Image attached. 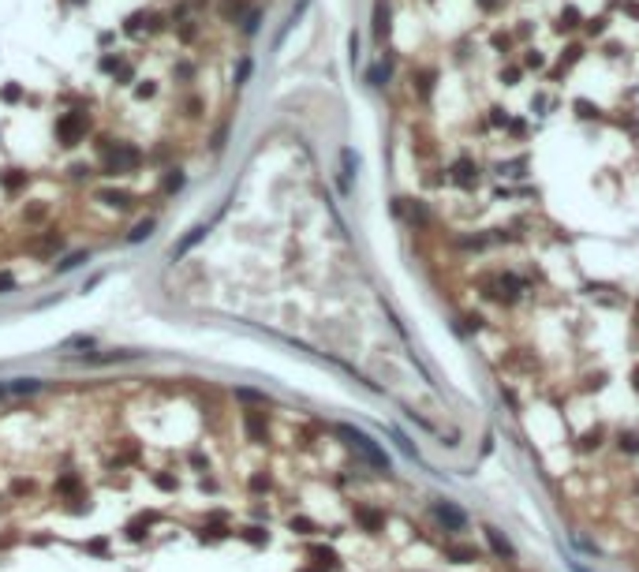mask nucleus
I'll return each mask as SVG.
<instances>
[{"label":"nucleus","mask_w":639,"mask_h":572,"mask_svg":"<svg viewBox=\"0 0 639 572\" xmlns=\"http://www.w3.org/2000/svg\"><path fill=\"white\" fill-rule=\"evenodd\" d=\"M340 438H348V445L355 449V453L363 456V460H370V464H378V468H382V472L389 468V456H385L382 449H378V445H374V441H370L367 434H359L355 427H340Z\"/></svg>","instance_id":"f257e3e1"},{"label":"nucleus","mask_w":639,"mask_h":572,"mask_svg":"<svg viewBox=\"0 0 639 572\" xmlns=\"http://www.w3.org/2000/svg\"><path fill=\"white\" fill-rule=\"evenodd\" d=\"M101 150H105V169H109V172H127V169H138V161H142V154H138L131 142L101 146Z\"/></svg>","instance_id":"f03ea898"},{"label":"nucleus","mask_w":639,"mask_h":572,"mask_svg":"<svg viewBox=\"0 0 639 572\" xmlns=\"http://www.w3.org/2000/svg\"><path fill=\"white\" fill-rule=\"evenodd\" d=\"M430 516H434V520H438L445 531H464V524H467V513L460 509V505H449V501H438V505L430 509Z\"/></svg>","instance_id":"7ed1b4c3"},{"label":"nucleus","mask_w":639,"mask_h":572,"mask_svg":"<svg viewBox=\"0 0 639 572\" xmlns=\"http://www.w3.org/2000/svg\"><path fill=\"white\" fill-rule=\"evenodd\" d=\"M57 135H60V142H79L86 135V113H64L57 120Z\"/></svg>","instance_id":"20e7f679"},{"label":"nucleus","mask_w":639,"mask_h":572,"mask_svg":"<svg viewBox=\"0 0 639 572\" xmlns=\"http://www.w3.org/2000/svg\"><path fill=\"white\" fill-rule=\"evenodd\" d=\"M389 75H393V64H389V60H378V64H370V68H367V82H370V86H385Z\"/></svg>","instance_id":"39448f33"},{"label":"nucleus","mask_w":639,"mask_h":572,"mask_svg":"<svg viewBox=\"0 0 639 572\" xmlns=\"http://www.w3.org/2000/svg\"><path fill=\"white\" fill-rule=\"evenodd\" d=\"M374 38L378 41L389 38V4L385 0H378V8H374Z\"/></svg>","instance_id":"423d86ee"},{"label":"nucleus","mask_w":639,"mask_h":572,"mask_svg":"<svg viewBox=\"0 0 639 572\" xmlns=\"http://www.w3.org/2000/svg\"><path fill=\"white\" fill-rule=\"evenodd\" d=\"M486 542H490V546H494L497 553H501V557L508 561V557H512V546H508V542H505V535L501 531H497V528H486Z\"/></svg>","instance_id":"0eeeda50"},{"label":"nucleus","mask_w":639,"mask_h":572,"mask_svg":"<svg viewBox=\"0 0 639 572\" xmlns=\"http://www.w3.org/2000/svg\"><path fill=\"white\" fill-rule=\"evenodd\" d=\"M98 199L105 202V206H116V210H127V206H131V199H127L124 191H98Z\"/></svg>","instance_id":"6e6552de"},{"label":"nucleus","mask_w":639,"mask_h":572,"mask_svg":"<svg viewBox=\"0 0 639 572\" xmlns=\"http://www.w3.org/2000/svg\"><path fill=\"white\" fill-rule=\"evenodd\" d=\"M359 520H363L367 528H382V513H374V509H359Z\"/></svg>","instance_id":"1a4fd4ad"},{"label":"nucleus","mask_w":639,"mask_h":572,"mask_svg":"<svg viewBox=\"0 0 639 572\" xmlns=\"http://www.w3.org/2000/svg\"><path fill=\"white\" fill-rule=\"evenodd\" d=\"M150 232H154V221H142V225H135V232L127 236V239H131V243H138V239H142V236H150Z\"/></svg>","instance_id":"9d476101"},{"label":"nucleus","mask_w":639,"mask_h":572,"mask_svg":"<svg viewBox=\"0 0 639 572\" xmlns=\"http://www.w3.org/2000/svg\"><path fill=\"white\" fill-rule=\"evenodd\" d=\"M456 180H464L471 187V183H475V169H471V165H456Z\"/></svg>","instance_id":"9b49d317"},{"label":"nucleus","mask_w":639,"mask_h":572,"mask_svg":"<svg viewBox=\"0 0 639 572\" xmlns=\"http://www.w3.org/2000/svg\"><path fill=\"white\" fill-rule=\"evenodd\" d=\"M45 214H49V206H30L26 210V221H45Z\"/></svg>","instance_id":"f8f14e48"},{"label":"nucleus","mask_w":639,"mask_h":572,"mask_svg":"<svg viewBox=\"0 0 639 572\" xmlns=\"http://www.w3.org/2000/svg\"><path fill=\"white\" fill-rule=\"evenodd\" d=\"M180 187H183V176H180V172H172V176L165 180V191H180Z\"/></svg>","instance_id":"ddd939ff"},{"label":"nucleus","mask_w":639,"mask_h":572,"mask_svg":"<svg viewBox=\"0 0 639 572\" xmlns=\"http://www.w3.org/2000/svg\"><path fill=\"white\" fill-rule=\"evenodd\" d=\"M620 445H624V449H628V453H636V449H639V441H636L632 434H624V438H620Z\"/></svg>","instance_id":"4468645a"},{"label":"nucleus","mask_w":639,"mask_h":572,"mask_svg":"<svg viewBox=\"0 0 639 572\" xmlns=\"http://www.w3.org/2000/svg\"><path fill=\"white\" fill-rule=\"evenodd\" d=\"M0 98H4V101H19V86H8Z\"/></svg>","instance_id":"2eb2a0df"},{"label":"nucleus","mask_w":639,"mask_h":572,"mask_svg":"<svg viewBox=\"0 0 639 572\" xmlns=\"http://www.w3.org/2000/svg\"><path fill=\"white\" fill-rule=\"evenodd\" d=\"M12 284H15L12 277H8V273H0V292H4V288H12Z\"/></svg>","instance_id":"dca6fc26"},{"label":"nucleus","mask_w":639,"mask_h":572,"mask_svg":"<svg viewBox=\"0 0 639 572\" xmlns=\"http://www.w3.org/2000/svg\"><path fill=\"white\" fill-rule=\"evenodd\" d=\"M636 393H639V367H636Z\"/></svg>","instance_id":"f3484780"}]
</instances>
